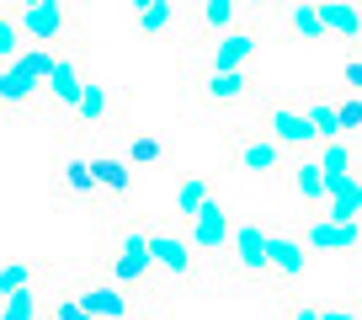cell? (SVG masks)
<instances>
[{
  "label": "cell",
  "instance_id": "obj_2",
  "mask_svg": "<svg viewBox=\"0 0 362 320\" xmlns=\"http://www.w3.org/2000/svg\"><path fill=\"white\" fill-rule=\"evenodd\" d=\"M149 262H155L160 288H197L203 283V251H197L181 224H144Z\"/></svg>",
  "mask_w": 362,
  "mask_h": 320
},
{
  "label": "cell",
  "instance_id": "obj_7",
  "mask_svg": "<svg viewBox=\"0 0 362 320\" xmlns=\"http://www.w3.org/2000/svg\"><path fill=\"white\" fill-rule=\"evenodd\" d=\"M22 33L33 43H80V16L69 0H27L22 11Z\"/></svg>",
  "mask_w": 362,
  "mask_h": 320
},
{
  "label": "cell",
  "instance_id": "obj_37",
  "mask_svg": "<svg viewBox=\"0 0 362 320\" xmlns=\"http://www.w3.org/2000/svg\"><path fill=\"white\" fill-rule=\"evenodd\" d=\"M357 176H362V160H357Z\"/></svg>",
  "mask_w": 362,
  "mask_h": 320
},
{
  "label": "cell",
  "instance_id": "obj_35",
  "mask_svg": "<svg viewBox=\"0 0 362 320\" xmlns=\"http://www.w3.org/2000/svg\"><path fill=\"white\" fill-rule=\"evenodd\" d=\"M128 6H134V11H139V6H149V0H128Z\"/></svg>",
  "mask_w": 362,
  "mask_h": 320
},
{
  "label": "cell",
  "instance_id": "obj_34",
  "mask_svg": "<svg viewBox=\"0 0 362 320\" xmlns=\"http://www.w3.org/2000/svg\"><path fill=\"white\" fill-rule=\"evenodd\" d=\"M351 309H357V315H362V288H357V304H351Z\"/></svg>",
  "mask_w": 362,
  "mask_h": 320
},
{
  "label": "cell",
  "instance_id": "obj_15",
  "mask_svg": "<svg viewBox=\"0 0 362 320\" xmlns=\"http://www.w3.org/2000/svg\"><path fill=\"white\" fill-rule=\"evenodd\" d=\"M240 16V0H187V27H192V43H214L218 33H229Z\"/></svg>",
  "mask_w": 362,
  "mask_h": 320
},
{
  "label": "cell",
  "instance_id": "obj_10",
  "mask_svg": "<svg viewBox=\"0 0 362 320\" xmlns=\"http://www.w3.org/2000/svg\"><path fill=\"white\" fill-rule=\"evenodd\" d=\"M181 229H187V240L203 251V262H218V256H224V246H229V229H235V214H229V203L214 193Z\"/></svg>",
  "mask_w": 362,
  "mask_h": 320
},
{
  "label": "cell",
  "instance_id": "obj_6",
  "mask_svg": "<svg viewBox=\"0 0 362 320\" xmlns=\"http://www.w3.org/2000/svg\"><path fill=\"white\" fill-rule=\"evenodd\" d=\"M224 267L245 283H272L267 278V229L256 219H235L229 229V246H224Z\"/></svg>",
  "mask_w": 362,
  "mask_h": 320
},
{
  "label": "cell",
  "instance_id": "obj_30",
  "mask_svg": "<svg viewBox=\"0 0 362 320\" xmlns=\"http://www.w3.org/2000/svg\"><path fill=\"white\" fill-rule=\"evenodd\" d=\"M277 320H320V304H309L298 294H277Z\"/></svg>",
  "mask_w": 362,
  "mask_h": 320
},
{
  "label": "cell",
  "instance_id": "obj_32",
  "mask_svg": "<svg viewBox=\"0 0 362 320\" xmlns=\"http://www.w3.org/2000/svg\"><path fill=\"white\" fill-rule=\"evenodd\" d=\"M320 320H362L351 304H330V309H320Z\"/></svg>",
  "mask_w": 362,
  "mask_h": 320
},
{
  "label": "cell",
  "instance_id": "obj_29",
  "mask_svg": "<svg viewBox=\"0 0 362 320\" xmlns=\"http://www.w3.org/2000/svg\"><path fill=\"white\" fill-rule=\"evenodd\" d=\"M336 123H341V139H362V91L336 96Z\"/></svg>",
  "mask_w": 362,
  "mask_h": 320
},
{
  "label": "cell",
  "instance_id": "obj_13",
  "mask_svg": "<svg viewBox=\"0 0 362 320\" xmlns=\"http://www.w3.org/2000/svg\"><path fill=\"white\" fill-rule=\"evenodd\" d=\"M256 54H261V27L235 22L229 33H218L214 43H208V69H250Z\"/></svg>",
  "mask_w": 362,
  "mask_h": 320
},
{
  "label": "cell",
  "instance_id": "obj_14",
  "mask_svg": "<svg viewBox=\"0 0 362 320\" xmlns=\"http://www.w3.org/2000/svg\"><path fill=\"white\" fill-rule=\"evenodd\" d=\"M309 273V246L293 229H267V278L277 283H298Z\"/></svg>",
  "mask_w": 362,
  "mask_h": 320
},
{
  "label": "cell",
  "instance_id": "obj_18",
  "mask_svg": "<svg viewBox=\"0 0 362 320\" xmlns=\"http://www.w3.org/2000/svg\"><path fill=\"white\" fill-rule=\"evenodd\" d=\"M59 193H64L69 203H80V208L102 203V193H96V176H90V160H86V155H69L64 166H59Z\"/></svg>",
  "mask_w": 362,
  "mask_h": 320
},
{
  "label": "cell",
  "instance_id": "obj_22",
  "mask_svg": "<svg viewBox=\"0 0 362 320\" xmlns=\"http://www.w3.org/2000/svg\"><path fill=\"white\" fill-rule=\"evenodd\" d=\"M123 160L134 166V171H149V166H160V160H165V144H160V134H149V128H128Z\"/></svg>",
  "mask_w": 362,
  "mask_h": 320
},
{
  "label": "cell",
  "instance_id": "obj_21",
  "mask_svg": "<svg viewBox=\"0 0 362 320\" xmlns=\"http://www.w3.org/2000/svg\"><path fill=\"white\" fill-rule=\"evenodd\" d=\"M309 155L320 160V171H325V176H346V171H357L362 149H357V139H320Z\"/></svg>",
  "mask_w": 362,
  "mask_h": 320
},
{
  "label": "cell",
  "instance_id": "obj_11",
  "mask_svg": "<svg viewBox=\"0 0 362 320\" xmlns=\"http://www.w3.org/2000/svg\"><path fill=\"white\" fill-rule=\"evenodd\" d=\"M309 251H325V256H351L362 251V219H330V214H309L304 219V235H298Z\"/></svg>",
  "mask_w": 362,
  "mask_h": 320
},
{
  "label": "cell",
  "instance_id": "obj_8",
  "mask_svg": "<svg viewBox=\"0 0 362 320\" xmlns=\"http://www.w3.org/2000/svg\"><path fill=\"white\" fill-rule=\"evenodd\" d=\"M86 59L75 54V48H59L54 59H48V75H43V107L48 118H69V107H75L80 86H86Z\"/></svg>",
  "mask_w": 362,
  "mask_h": 320
},
{
  "label": "cell",
  "instance_id": "obj_28",
  "mask_svg": "<svg viewBox=\"0 0 362 320\" xmlns=\"http://www.w3.org/2000/svg\"><path fill=\"white\" fill-rule=\"evenodd\" d=\"M43 320H90V309L75 299V288H54V294L43 299Z\"/></svg>",
  "mask_w": 362,
  "mask_h": 320
},
{
  "label": "cell",
  "instance_id": "obj_5",
  "mask_svg": "<svg viewBox=\"0 0 362 320\" xmlns=\"http://www.w3.org/2000/svg\"><path fill=\"white\" fill-rule=\"evenodd\" d=\"M224 149H229V160H235L240 171H250V176H283L288 160H293V155H283V149L272 144L256 123H229L224 128Z\"/></svg>",
  "mask_w": 362,
  "mask_h": 320
},
{
  "label": "cell",
  "instance_id": "obj_27",
  "mask_svg": "<svg viewBox=\"0 0 362 320\" xmlns=\"http://www.w3.org/2000/svg\"><path fill=\"white\" fill-rule=\"evenodd\" d=\"M304 118L320 139H341V123H336V96H304Z\"/></svg>",
  "mask_w": 362,
  "mask_h": 320
},
{
  "label": "cell",
  "instance_id": "obj_24",
  "mask_svg": "<svg viewBox=\"0 0 362 320\" xmlns=\"http://www.w3.org/2000/svg\"><path fill=\"white\" fill-rule=\"evenodd\" d=\"M43 278H48L43 262L11 256V262H0V294H16V288H43Z\"/></svg>",
  "mask_w": 362,
  "mask_h": 320
},
{
  "label": "cell",
  "instance_id": "obj_38",
  "mask_svg": "<svg viewBox=\"0 0 362 320\" xmlns=\"http://www.w3.org/2000/svg\"><path fill=\"white\" fill-rule=\"evenodd\" d=\"M357 48H362V43H357Z\"/></svg>",
  "mask_w": 362,
  "mask_h": 320
},
{
  "label": "cell",
  "instance_id": "obj_36",
  "mask_svg": "<svg viewBox=\"0 0 362 320\" xmlns=\"http://www.w3.org/2000/svg\"><path fill=\"white\" fill-rule=\"evenodd\" d=\"M351 6H357V11H362V0H351Z\"/></svg>",
  "mask_w": 362,
  "mask_h": 320
},
{
  "label": "cell",
  "instance_id": "obj_17",
  "mask_svg": "<svg viewBox=\"0 0 362 320\" xmlns=\"http://www.w3.org/2000/svg\"><path fill=\"white\" fill-rule=\"evenodd\" d=\"M283 176H288V193H293L304 208H320V203H325V171H320L315 155H293Z\"/></svg>",
  "mask_w": 362,
  "mask_h": 320
},
{
  "label": "cell",
  "instance_id": "obj_9",
  "mask_svg": "<svg viewBox=\"0 0 362 320\" xmlns=\"http://www.w3.org/2000/svg\"><path fill=\"white\" fill-rule=\"evenodd\" d=\"M69 123H75L80 134H102V128H117V123H123V96H117L107 80L86 75V86H80L75 107H69Z\"/></svg>",
  "mask_w": 362,
  "mask_h": 320
},
{
  "label": "cell",
  "instance_id": "obj_26",
  "mask_svg": "<svg viewBox=\"0 0 362 320\" xmlns=\"http://www.w3.org/2000/svg\"><path fill=\"white\" fill-rule=\"evenodd\" d=\"M0 320H43V288H16V294H0Z\"/></svg>",
  "mask_w": 362,
  "mask_h": 320
},
{
  "label": "cell",
  "instance_id": "obj_33",
  "mask_svg": "<svg viewBox=\"0 0 362 320\" xmlns=\"http://www.w3.org/2000/svg\"><path fill=\"white\" fill-rule=\"evenodd\" d=\"M134 320H170V315H165V309H139Z\"/></svg>",
  "mask_w": 362,
  "mask_h": 320
},
{
  "label": "cell",
  "instance_id": "obj_1",
  "mask_svg": "<svg viewBox=\"0 0 362 320\" xmlns=\"http://www.w3.org/2000/svg\"><path fill=\"white\" fill-rule=\"evenodd\" d=\"M96 273L123 283L128 294H155V262H149V240H144V224L139 219H123V224L107 229V246H102V262Z\"/></svg>",
  "mask_w": 362,
  "mask_h": 320
},
{
  "label": "cell",
  "instance_id": "obj_12",
  "mask_svg": "<svg viewBox=\"0 0 362 320\" xmlns=\"http://www.w3.org/2000/svg\"><path fill=\"white\" fill-rule=\"evenodd\" d=\"M69 288H75V299L90 309V320H128L134 315V294H128L123 283H112V278H102V273L96 278H75Z\"/></svg>",
  "mask_w": 362,
  "mask_h": 320
},
{
  "label": "cell",
  "instance_id": "obj_20",
  "mask_svg": "<svg viewBox=\"0 0 362 320\" xmlns=\"http://www.w3.org/2000/svg\"><path fill=\"white\" fill-rule=\"evenodd\" d=\"M320 27H325V38L362 43V11L351 6V0H320Z\"/></svg>",
  "mask_w": 362,
  "mask_h": 320
},
{
  "label": "cell",
  "instance_id": "obj_3",
  "mask_svg": "<svg viewBox=\"0 0 362 320\" xmlns=\"http://www.w3.org/2000/svg\"><path fill=\"white\" fill-rule=\"evenodd\" d=\"M192 102L214 118H240L245 107H256V80L250 69H197L192 75Z\"/></svg>",
  "mask_w": 362,
  "mask_h": 320
},
{
  "label": "cell",
  "instance_id": "obj_4",
  "mask_svg": "<svg viewBox=\"0 0 362 320\" xmlns=\"http://www.w3.org/2000/svg\"><path fill=\"white\" fill-rule=\"evenodd\" d=\"M250 123L283 149V155H309V149L320 144V134L309 128V118H304V102H293V96H267Z\"/></svg>",
  "mask_w": 362,
  "mask_h": 320
},
{
  "label": "cell",
  "instance_id": "obj_19",
  "mask_svg": "<svg viewBox=\"0 0 362 320\" xmlns=\"http://www.w3.org/2000/svg\"><path fill=\"white\" fill-rule=\"evenodd\" d=\"M176 22H181V0H149V6H139L134 11V33L139 38H165V33H176Z\"/></svg>",
  "mask_w": 362,
  "mask_h": 320
},
{
  "label": "cell",
  "instance_id": "obj_31",
  "mask_svg": "<svg viewBox=\"0 0 362 320\" xmlns=\"http://www.w3.org/2000/svg\"><path fill=\"white\" fill-rule=\"evenodd\" d=\"M341 86H346V91H362V48L346 59V69H341Z\"/></svg>",
  "mask_w": 362,
  "mask_h": 320
},
{
  "label": "cell",
  "instance_id": "obj_25",
  "mask_svg": "<svg viewBox=\"0 0 362 320\" xmlns=\"http://www.w3.org/2000/svg\"><path fill=\"white\" fill-rule=\"evenodd\" d=\"M283 22H288V33L304 38V43H320V38H325V27H320V0H293L283 11Z\"/></svg>",
  "mask_w": 362,
  "mask_h": 320
},
{
  "label": "cell",
  "instance_id": "obj_23",
  "mask_svg": "<svg viewBox=\"0 0 362 320\" xmlns=\"http://www.w3.org/2000/svg\"><path fill=\"white\" fill-rule=\"evenodd\" d=\"M214 198V182H208L203 171H192V176H181L176 182V224H187V219L197 214V208Z\"/></svg>",
  "mask_w": 362,
  "mask_h": 320
},
{
  "label": "cell",
  "instance_id": "obj_16",
  "mask_svg": "<svg viewBox=\"0 0 362 320\" xmlns=\"http://www.w3.org/2000/svg\"><path fill=\"white\" fill-rule=\"evenodd\" d=\"M90 160V176H96V193H102V203H128L134 198V166H128L123 155H112V149H96Z\"/></svg>",
  "mask_w": 362,
  "mask_h": 320
}]
</instances>
